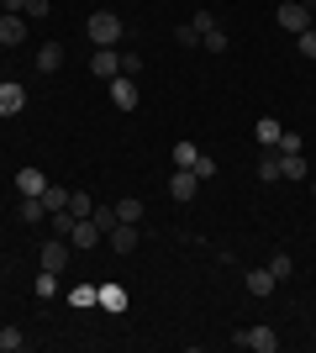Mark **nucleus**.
I'll list each match as a JSON object with an SVG mask.
<instances>
[{"label": "nucleus", "mask_w": 316, "mask_h": 353, "mask_svg": "<svg viewBox=\"0 0 316 353\" xmlns=\"http://www.w3.org/2000/svg\"><path fill=\"white\" fill-rule=\"evenodd\" d=\"M37 264H43L48 274H63V269H69V237H53V243H43V248H37Z\"/></svg>", "instance_id": "nucleus-3"}, {"label": "nucleus", "mask_w": 316, "mask_h": 353, "mask_svg": "<svg viewBox=\"0 0 316 353\" xmlns=\"http://www.w3.org/2000/svg\"><path fill=\"white\" fill-rule=\"evenodd\" d=\"M269 274H274V280H290V274H295V259H290V253H274V259H269Z\"/></svg>", "instance_id": "nucleus-25"}, {"label": "nucleus", "mask_w": 316, "mask_h": 353, "mask_svg": "<svg viewBox=\"0 0 316 353\" xmlns=\"http://www.w3.org/2000/svg\"><path fill=\"white\" fill-rule=\"evenodd\" d=\"M48 11H53V6H48V0H27V16H32V21H43Z\"/></svg>", "instance_id": "nucleus-34"}, {"label": "nucleus", "mask_w": 316, "mask_h": 353, "mask_svg": "<svg viewBox=\"0 0 316 353\" xmlns=\"http://www.w3.org/2000/svg\"><path fill=\"white\" fill-rule=\"evenodd\" d=\"M143 211H148V206H143L137 195H127V201H116V216H121V221H132V227H137V221H143Z\"/></svg>", "instance_id": "nucleus-19"}, {"label": "nucleus", "mask_w": 316, "mask_h": 353, "mask_svg": "<svg viewBox=\"0 0 316 353\" xmlns=\"http://www.w3.org/2000/svg\"><path fill=\"white\" fill-rule=\"evenodd\" d=\"M274 148H280V153H301V137H295V132H280V143H274Z\"/></svg>", "instance_id": "nucleus-32"}, {"label": "nucleus", "mask_w": 316, "mask_h": 353, "mask_svg": "<svg viewBox=\"0 0 316 353\" xmlns=\"http://www.w3.org/2000/svg\"><path fill=\"white\" fill-rule=\"evenodd\" d=\"M196 159H200L196 143H174V163H180V169H196Z\"/></svg>", "instance_id": "nucleus-26"}, {"label": "nucleus", "mask_w": 316, "mask_h": 353, "mask_svg": "<svg viewBox=\"0 0 316 353\" xmlns=\"http://www.w3.org/2000/svg\"><path fill=\"white\" fill-rule=\"evenodd\" d=\"M53 295H59V274H37V301H53Z\"/></svg>", "instance_id": "nucleus-28"}, {"label": "nucleus", "mask_w": 316, "mask_h": 353, "mask_svg": "<svg viewBox=\"0 0 316 353\" xmlns=\"http://www.w3.org/2000/svg\"><path fill=\"white\" fill-rule=\"evenodd\" d=\"M43 206H48V216L63 211V206H69V190H63V185H48V190H43Z\"/></svg>", "instance_id": "nucleus-22"}, {"label": "nucleus", "mask_w": 316, "mask_h": 353, "mask_svg": "<svg viewBox=\"0 0 316 353\" xmlns=\"http://www.w3.org/2000/svg\"><path fill=\"white\" fill-rule=\"evenodd\" d=\"M242 348H253V353H274L280 348V338H274V327H248V332H242Z\"/></svg>", "instance_id": "nucleus-8"}, {"label": "nucleus", "mask_w": 316, "mask_h": 353, "mask_svg": "<svg viewBox=\"0 0 316 353\" xmlns=\"http://www.w3.org/2000/svg\"><path fill=\"white\" fill-rule=\"evenodd\" d=\"M295 48H301V59H316V32H311V27H306V32H301V37H295Z\"/></svg>", "instance_id": "nucleus-31"}, {"label": "nucleus", "mask_w": 316, "mask_h": 353, "mask_svg": "<svg viewBox=\"0 0 316 353\" xmlns=\"http://www.w3.org/2000/svg\"><path fill=\"white\" fill-rule=\"evenodd\" d=\"M16 43H27V16L0 11V48H16Z\"/></svg>", "instance_id": "nucleus-4"}, {"label": "nucleus", "mask_w": 316, "mask_h": 353, "mask_svg": "<svg viewBox=\"0 0 316 353\" xmlns=\"http://www.w3.org/2000/svg\"><path fill=\"white\" fill-rule=\"evenodd\" d=\"M200 48H206V53H227V48H232V37H227L222 27H211L206 37H200Z\"/></svg>", "instance_id": "nucleus-24"}, {"label": "nucleus", "mask_w": 316, "mask_h": 353, "mask_svg": "<svg viewBox=\"0 0 316 353\" xmlns=\"http://www.w3.org/2000/svg\"><path fill=\"white\" fill-rule=\"evenodd\" d=\"M0 85H6V74H0Z\"/></svg>", "instance_id": "nucleus-39"}, {"label": "nucleus", "mask_w": 316, "mask_h": 353, "mask_svg": "<svg viewBox=\"0 0 316 353\" xmlns=\"http://www.w3.org/2000/svg\"><path fill=\"white\" fill-rule=\"evenodd\" d=\"M69 211H74V216H90V211H95V201H90L85 190H69Z\"/></svg>", "instance_id": "nucleus-29"}, {"label": "nucleus", "mask_w": 316, "mask_h": 353, "mask_svg": "<svg viewBox=\"0 0 316 353\" xmlns=\"http://www.w3.org/2000/svg\"><path fill=\"white\" fill-rule=\"evenodd\" d=\"M37 69H43V74H59L63 69V43H43V48H37Z\"/></svg>", "instance_id": "nucleus-13"}, {"label": "nucleus", "mask_w": 316, "mask_h": 353, "mask_svg": "<svg viewBox=\"0 0 316 353\" xmlns=\"http://www.w3.org/2000/svg\"><path fill=\"white\" fill-rule=\"evenodd\" d=\"M253 127H258V143H264V148H274V143H280V132H285V127H280V117H258Z\"/></svg>", "instance_id": "nucleus-17"}, {"label": "nucleus", "mask_w": 316, "mask_h": 353, "mask_svg": "<svg viewBox=\"0 0 316 353\" xmlns=\"http://www.w3.org/2000/svg\"><path fill=\"white\" fill-rule=\"evenodd\" d=\"M196 190H200V174H196V169H174L169 195H174V201H196Z\"/></svg>", "instance_id": "nucleus-5"}, {"label": "nucleus", "mask_w": 316, "mask_h": 353, "mask_svg": "<svg viewBox=\"0 0 316 353\" xmlns=\"http://www.w3.org/2000/svg\"><path fill=\"white\" fill-rule=\"evenodd\" d=\"M0 11H11V16H27V0H0Z\"/></svg>", "instance_id": "nucleus-36"}, {"label": "nucleus", "mask_w": 316, "mask_h": 353, "mask_svg": "<svg viewBox=\"0 0 316 353\" xmlns=\"http://www.w3.org/2000/svg\"><path fill=\"white\" fill-rule=\"evenodd\" d=\"M274 285H280V280H274L269 269H253V274H248V295H258V301H264V295H274Z\"/></svg>", "instance_id": "nucleus-16"}, {"label": "nucleus", "mask_w": 316, "mask_h": 353, "mask_svg": "<svg viewBox=\"0 0 316 353\" xmlns=\"http://www.w3.org/2000/svg\"><path fill=\"white\" fill-rule=\"evenodd\" d=\"M69 301H74V306H101V285H74Z\"/></svg>", "instance_id": "nucleus-20"}, {"label": "nucleus", "mask_w": 316, "mask_h": 353, "mask_svg": "<svg viewBox=\"0 0 316 353\" xmlns=\"http://www.w3.org/2000/svg\"><path fill=\"white\" fill-rule=\"evenodd\" d=\"M174 43H180V48H200V32H196V27H190V21H185V27H180V32H174Z\"/></svg>", "instance_id": "nucleus-30"}, {"label": "nucleus", "mask_w": 316, "mask_h": 353, "mask_svg": "<svg viewBox=\"0 0 316 353\" xmlns=\"http://www.w3.org/2000/svg\"><path fill=\"white\" fill-rule=\"evenodd\" d=\"M21 105H27V90L6 79V85H0V117H21Z\"/></svg>", "instance_id": "nucleus-9"}, {"label": "nucleus", "mask_w": 316, "mask_h": 353, "mask_svg": "<svg viewBox=\"0 0 316 353\" xmlns=\"http://www.w3.org/2000/svg\"><path fill=\"white\" fill-rule=\"evenodd\" d=\"M280 169H285V179H306L311 174V163H306L301 153H280Z\"/></svg>", "instance_id": "nucleus-18"}, {"label": "nucleus", "mask_w": 316, "mask_h": 353, "mask_svg": "<svg viewBox=\"0 0 316 353\" xmlns=\"http://www.w3.org/2000/svg\"><path fill=\"white\" fill-rule=\"evenodd\" d=\"M190 27H196V32H200V37H206V32H211V27H216V16H211V11H200V16H196V21H190Z\"/></svg>", "instance_id": "nucleus-35"}, {"label": "nucleus", "mask_w": 316, "mask_h": 353, "mask_svg": "<svg viewBox=\"0 0 316 353\" xmlns=\"http://www.w3.org/2000/svg\"><path fill=\"white\" fill-rule=\"evenodd\" d=\"M280 27H285L290 37H301V32L311 27V6H301V0H280Z\"/></svg>", "instance_id": "nucleus-2"}, {"label": "nucleus", "mask_w": 316, "mask_h": 353, "mask_svg": "<svg viewBox=\"0 0 316 353\" xmlns=\"http://www.w3.org/2000/svg\"><path fill=\"white\" fill-rule=\"evenodd\" d=\"M27 338H21V327H0V353H21Z\"/></svg>", "instance_id": "nucleus-21"}, {"label": "nucleus", "mask_w": 316, "mask_h": 353, "mask_svg": "<svg viewBox=\"0 0 316 353\" xmlns=\"http://www.w3.org/2000/svg\"><path fill=\"white\" fill-rule=\"evenodd\" d=\"M311 32H316V11H311Z\"/></svg>", "instance_id": "nucleus-37"}, {"label": "nucleus", "mask_w": 316, "mask_h": 353, "mask_svg": "<svg viewBox=\"0 0 316 353\" xmlns=\"http://www.w3.org/2000/svg\"><path fill=\"white\" fill-rule=\"evenodd\" d=\"M101 306L111 311V316H121V311H127V290H121V285H101Z\"/></svg>", "instance_id": "nucleus-15"}, {"label": "nucleus", "mask_w": 316, "mask_h": 353, "mask_svg": "<svg viewBox=\"0 0 316 353\" xmlns=\"http://www.w3.org/2000/svg\"><path fill=\"white\" fill-rule=\"evenodd\" d=\"M90 221L101 227V232H111V227H116L121 216H116V206H95V211H90Z\"/></svg>", "instance_id": "nucleus-27"}, {"label": "nucleus", "mask_w": 316, "mask_h": 353, "mask_svg": "<svg viewBox=\"0 0 316 353\" xmlns=\"http://www.w3.org/2000/svg\"><path fill=\"white\" fill-rule=\"evenodd\" d=\"M311 195H316V174H311Z\"/></svg>", "instance_id": "nucleus-38"}, {"label": "nucleus", "mask_w": 316, "mask_h": 353, "mask_svg": "<svg viewBox=\"0 0 316 353\" xmlns=\"http://www.w3.org/2000/svg\"><path fill=\"white\" fill-rule=\"evenodd\" d=\"M196 174H200V179L216 174V159H211V153H200V159H196Z\"/></svg>", "instance_id": "nucleus-33"}, {"label": "nucleus", "mask_w": 316, "mask_h": 353, "mask_svg": "<svg viewBox=\"0 0 316 353\" xmlns=\"http://www.w3.org/2000/svg\"><path fill=\"white\" fill-rule=\"evenodd\" d=\"M48 206H43V195H21V221H43Z\"/></svg>", "instance_id": "nucleus-23"}, {"label": "nucleus", "mask_w": 316, "mask_h": 353, "mask_svg": "<svg viewBox=\"0 0 316 353\" xmlns=\"http://www.w3.org/2000/svg\"><path fill=\"white\" fill-rule=\"evenodd\" d=\"M16 190H21V195H43L48 190L43 169H16Z\"/></svg>", "instance_id": "nucleus-14"}, {"label": "nucleus", "mask_w": 316, "mask_h": 353, "mask_svg": "<svg viewBox=\"0 0 316 353\" xmlns=\"http://www.w3.org/2000/svg\"><path fill=\"white\" fill-rule=\"evenodd\" d=\"M111 105H116V111H137V85L127 79V74L111 79Z\"/></svg>", "instance_id": "nucleus-6"}, {"label": "nucleus", "mask_w": 316, "mask_h": 353, "mask_svg": "<svg viewBox=\"0 0 316 353\" xmlns=\"http://www.w3.org/2000/svg\"><path fill=\"white\" fill-rule=\"evenodd\" d=\"M116 69H121L116 48H95V53H90V74H95V79H116Z\"/></svg>", "instance_id": "nucleus-7"}, {"label": "nucleus", "mask_w": 316, "mask_h": 353, "mask_svg": "<svg viewBox=\"0 0 316 353\" xmlns=\"http://www.w3.org/2000/svg\"><path fill=\"white\" fill-rule=\"evenodd\" d=\"M101 237H105V232H101V227H95L90 216H79V221H74V232H69V243H74V248H95Z\"/></svg>", "instance_id": "nucleus-10"}, {"label": "nucleus", "mask_w": 316, "mask_h": 353, "mask_svg": "<svg viewBox=\"0 0 316 353\" xmlns=\"http://www.w3.org/2000/svg\"><path fill=\"white\" fill-rule=\"evenodd\" d=\"M105 237H111V248H116V253H137V227H132V221H116Z\"/></svg>", "instance_id": "nucleus-11"}, {"label": "nucleus", "mask_w": 316, "mask_h": 353, "mask_svg": "<svg viewBox=\"0 0 316 353\" xmlns=\"http://www.w3.org/2000/svg\"><path fill=\"white\" fill-rule=\"evenodd\" d=\"M258 179H264V185L285 179V169H280V148H264V153H258Z\"/></svg>", "instance_id": "nucleus-12"}, {"label": "nucleus", "mask_w": 316, "mask_h": 353, "mask_svg": "<svg viewBox=\"0 0 316 353\" xmlns=\"http://www.w3.org/2000/svg\"><path fill=\"white\" fill-rule=\"evenodd\" d=\"M85 32H90V43L95 48H116V37H121V21L111 11H95L90 21H85Z\"/></svg>", "instance_id": "nucleus-1"}]
</instances>
